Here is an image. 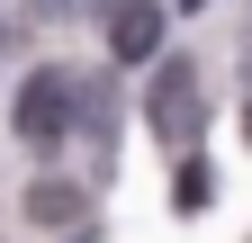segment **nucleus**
<instances>
[{"label":"nucleus","instance_id":"1","mask_svg":"<svg viewBox=\"0 0 252 243\" xmlns=\"http://www.w3.org/2000/svg\"><path fill=\"white\" fill-rule=\"evenodd\" d=\"M144 117H153V135H162L171 153H180V144H198V126H207V117H198V63H180V54H171V63H153Z\"/></svg>","mask_w":252,"mask_h":243},{"label":"nucleus","instance_id":"2","mask_svg":"<svg viewBox=\"0 0 252 243\" xmlns=\"http://www.w3.org/2000/svg\"><path fill=\"white\" fill-rule=\"evenodd\" d=\"M72 108H81L72 72H63V63H45L36 81L18 90V117H9V126H18V144H36V153H45V144H63V126H72Z\"/></svg>","mask_w":252,"mask_h":243},{"label":"nucleus","instance_id":"3","mask_svg":"<svg viewBox=\"0 0 252 243\" xmlns=\"http://www.w3.org/2000/svg\"><path fill=\"white\" fill-rule=\"evenodd\" d=\"M108 45H117V63H144V54L162 45V9H153V0H117L108 9Z\"/></svg>","mask_w":252,"mask_h":243},{"label":"nucleus","instance_id":"4","mask_svg":"<svg viewBox=\"0 0 252 243\" xmlns=\"http://www.w3.org/2000/svg\"><path fill=\"white\" fill-rule=\"evenodd\" d=\"M171 207L180 216H207L216 207V162H198L189 144H180V171H171Z\"/></svg>","mask_w":252,"mask_h":243},{"label":"nucleus","instance_id":"5","mask_svg":"<svg viewBox=\"0 0 252 243\" xmlns=\"http://www.w3.org/2000/svg\"><path fill=\"white\" fill-rule=\"evenodd\" d=\"M81 189L72 180H36V189H27V225H81Z\"/></svg>","mask_w":252,"mask_h":243},{"label":"nucleus","instance_id":"6","mask_svg":"<svg viewBox=\"0 0 252 243\" xmlns=\"http://www.w3.org/2000/svg\"><path fill=\"white\" fill-rule=\"evenodd\" d=\"M180 9H207V0H180Z\"/></svg>","mask_w":252,"mask_h":243},{"label":"nucleus","instance_id":"7","mask_svg":"<svg viewBox=\"0 0 252 243\" xmlns=\"http://www.w3.org/2000/svg\"><path fill=\"white\" fill-rule=\"evenodd\" d=\"M243 135H252V108H243Z\"/></svg>","mask_w":252,"mask_h":243}]
</instances>
